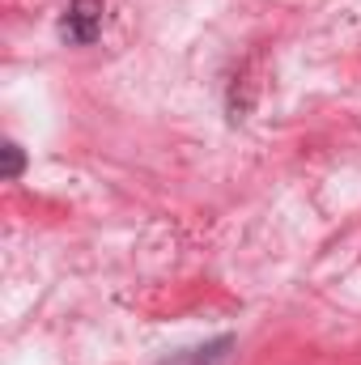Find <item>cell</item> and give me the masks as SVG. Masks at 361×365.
<instances>
[{
    "instance_id": "6da1fadb",
    "label": "cell",
    "mask_w": 361,
    "mask_h": 365,
    "mask_svg": "<svg viewBox=\"0 0 361 365\" xmlns=\"http://www.w3.org/2000/svg\"><path fill=\"white\" fill-rule=\"evenodd\" d=\"M102 34V0H68L60 17V38L73 47H90Z\"/></svg>"
},
{
    "instance_id": "7a4b0ae2",
    "label": "cell",
    "mask_w": 361,
    "mask_h": 365,
    "mask_svg": "<svg viewBox=\"0 0 361 365\" xmlns=\"http://www.w3.org/2000/svg\"><path fill=\"white\" fill-rule=\"evenodd\" d=\"M230 349H234V336H217V340H208V344H195V349L171 353V357H162L158 365H221Z\"/></svg>"
},
{
    "instance_id": "3957f363",
    "label": "cell",
    "mask_w": 361,
    "mask_h": 365,
    "mask_svg": "<svg viewBox=\"0 0 361 365\" xmlns=\"http://www.w3.org/2000/svg\"><path fill=\"white\" fill-rule=\"evenodd\" d=\"M0 158H4V179H21V170H26V153H21V145H13V140H4L0 145Z\"/></svg>"
}]
</instances>
